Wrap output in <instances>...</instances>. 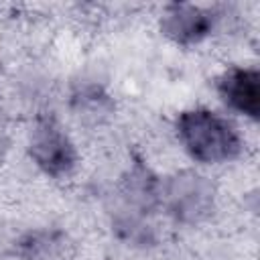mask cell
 I'll return each mask as SVG.
<instances>
[{"label":"cell","instance_id":"1","mask_svg":"<svg viewBox=\"0 0 260 260\" xmlns=\"http://www.w3.org/2000/svg\"><path fill=\"white\" fill-rule=\"evenodd\" d=\"M177 134L185 150L201 162L232 160L242 150L236 128L209 110H187L177 118Z\"/></svg>","mask_w":260,"mask_h":260},{"label":"cell","instance_id":"2","mask_svg":"<svg viewBox=\"0 0 260 260\" xmlns=\"http://www.w3.org/2000/svg\"><path fill=\"white\" fill-rule=\"evenodd\" d=\"M28 152L32 160L51 177L69 173L75 165V148L55 118H39L32 126Z\"/></svg>","mask_w":260,"mask_h":260},{"label":"cell","instance_id":"3","mask_svg":"<svg viewBox=\"0 0 260 260\" xmlns=\"http://www.w3.org/2000/svg\"><path fill=\"white\" fill-rule=\"evenodd\" d=\"M165 195L169 211L183 221H199L213 207L211 185L195 173H181L173 177Z\"/></svg>","mask_w":260,"mask_h":260},{"label":"cell","instance_id":"4","mask_svg":"<svg viewBox=\"0 0 260 260\" xmlns=\"http://www.w3.org/2000/svg\"><path fill=\"white\" fill-rule=\"evenodd\" d=\"M215 24V16L195 4H171L162 12L160 30L179 45H193L205 39Z\"/></svg>","mask_w":260,"mask_h":260},{"label":"cell","instance_id":"5","mask_svg":"<svg viewBox=\"0 0 260 260\" xmlns=\"http://www.w3.org/2000/svg\"><path fill=\"white\" fill-rule=\"evenodd\" d=\"M217 89L225 104L234 110L250 116L252 120L260 114V73L256 69L234 67L225 71L217 83Z\"/></svg>","mask_w":260,"mask_h":260}]
</instances>
